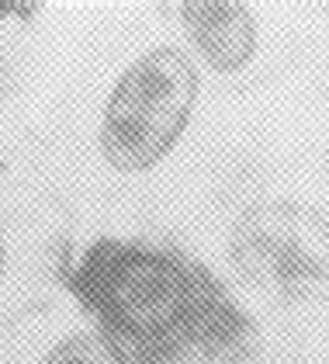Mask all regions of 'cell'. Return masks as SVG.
I'll list each match as a JSON object with an SVG mask.
<instances>
[{
    "mask_svg": "<svg viewBox=\"0 0 329 364\" xmlns=\"http://www.w3.org/2000/svg\"><path fill=\"white\" fill-rule=\"evenodd\" d=\"M59 281L129 364H243L257 323L201 260L156 236H94Z\"/></svg>",
    "mask_w": 329,
    "mask_h": 364,
    "instance_id": "cell-1",
    "label": "cell"
},
{
    "mask_svg": "<svg viewBox=\"0 0 329 364\" xmlns=\"http://www.w3.org/2000/svg\"><path fill=\"white\" fill-rule=\"evenodd\" d=\"M201 97L194 56L163 42L136 56L111 87L97 122V153L114 173H153L180 146Z\"/></svg>",
    "mask_w": 329,
    "mask_h": 364,
    "instance_id": "cell-2",
    "label": "cell"
},
{
    "mask_svg": "<svg viewBox=\"0 0 329 364\" xmlns=\"http://www.w3.org/2000/svg\"><path fill=\"white\" fill-rule=\"evenodd\" d=\"M225 253L249 291L274 302H315L329 295V215L298 198L247 205L229 229Z\"/></svg>",
    "mask_w": 329,
    "mask_h": 364,
    "instance_id": "cell-3",
    "label": "cell"
},
{
    "mask_svg": "<svg viewBox=\"0 0 329 364\" xmlns=\"http://www.w3.org/2000/svg\"><path fill=\"white\" fill-rule=\"evenodd\" d=\"M180 28L198 56L219 77L243 73L260 49V21L249 4L236 0H184L177 4Z\"/></svg>",
    "mask_w": 329,
    "mask_h": 364,
    "instance_id": "cell-4",
    "label": "cell"
},
{
    "mask_svg": "<svg viewBox=\"0 0 329 364\" xmlns=\"http://www.w3.org/2000/svg\"><path fill=\"white\" fill-rule=\"evenodd\" d=\"M35 364H129L122 350L104 333H97L90 323L70 326L66 333L53 336Z\"/></svg>",
    "mask_w": 329,
    "mask_h": 364,
    "instance_id": "cell-5",
    "label": "cell"
},
{
    "mask_svg": "<svg viewBox=\"0 0 329 364\" xmlns=\"http://www.w3.org/2000/svg\"><path fill=\"white\" fill-rule=\"evenodd\" d=\"M14 84H18V66H14L11 49H7V46H4V38H0V108L11 101Z\"/></svg>",
    "mask_w": 329,
    "mask_h": 364,
    "instance_id": "cell-6",
    "label": "cell"
},
{
    "mask_svg": "<svg viewBox=\"0 0 329 364\" xmlns=\"http://www.w3.org/2000/svg\"><path fill=\"white\" fill-rule=\"evenodd\" d=\"M7 274H11V240H7V229L0 225V288L7 284Z\"/></svg>",
    "mask_w": 329,
    "mask_h": 364,
    "instance_id": "cell-7",
    "label": "cell"
},
{
    "mask_svg": "<svg viewBox=\"0 0 329 364\" xmlns=\"http://www.w3.org/2000/svg\"><path fill=\"white\" fill-rule=\"evenodd\" d=\"M326 177H329V156H326Z\"/></svg>",
    "mask_w": 329,
    "mask_h": 364,
    "instance_id": "cell-8",
    "label": "cell"
}]
</instances>
